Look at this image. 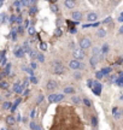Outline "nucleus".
<instances>
[{"instance_id": "obj_1", "label": "nucleus", "mask_w": 123, "mask_h": 130, "mask_svg": "<svg viewBox=\"0 0 123 130\" xmlns=\"http://www.w3.org/2000/svg\"><path fill=\"white\" fill-rule=\"evenodd\" d=\"M52 69H53V72L56 75H63L65 74V66L62 64L60 62H53V65H52Z\"/></svg>"}, {"instance_id": "obj_2", "label": "nucleus", "mask_w": 123, "mask_h": 130, "mask_svg": "<svg viewBox=\"0 0 123 130\" xmlns=\"http://www.w3.org/2000/svg\"><path fill=\"white\" fill-rule=\"evenodd\" d=\"M73 56H74V59H75V60H78V62H80V60L85 59L86 54L81 48H75V49L73 51Z\"/></svg>"}, {"instance_id": "obj_3", "label": "nucleus", "mask_w": 123, "mask_h": 130, "mask_svg": "<svg viewBox=\"0 0 123 130\" xmlns=\"http://www.w3.org/2000/svg\"><path fill=\"white\" fill-rule=\"evenodd\" d=\"M92 45V41L88 39V37H83V39H81L80 40V48L83 51V49H87V48H89Z\"/></svg>"}, {"instance_id": "obj_4", "label": "nucleus", "mask_w": 123, "mask_h": 130, "mask_svg": "<svg viewBox=\"0 0 123 130\" xmlns=\"http://www.w3.org/2000/svg\"><path fill=\"white\" fill-rule=\"evenodd\" d=\"M63 99H64L63 94H51L48 96V101L49 102H60Z\"/></svg>"}, {"instance_id": "obj_5", "label": "nucleus", "mask_w": 123, "mask_h": 130, "mask_svg": "<svg viewBox=\"0 0 123 130\" xmlns=\"http://www.w3.org/2000/svg\"><path fill=\"white\" fill-rule=\"evenodd\" d=\"M91 88H92V90H93V93H94L95 95L99 96V95L101 94V84L99 83V81H94Z\"/></svg>"}, {"instance_id": "obj_6", "label": "nucleus", "mask_w": 123, "mask_h": 130, "mask_svg": "<svg viewBox=\"0 0 123 130\" xmlns=\"http://www.w3.org/2000/svg\"><path fill=\"white\" fill-rule=\"evenodd\" d=\"M69 67L73 69V70H75V71H77V70L81 69V62L73 59V60H70V63H69Z\"/></svg>"}, {"instance_id": "obj_7", "label": "nucleus", "mask_w": 123, "mask_h": 130, "mask_svg": "<svg viewBox=\"0 0 123 130\" xmlns=\"http://www.w3.org/2000/svg\"><path fill=\"white\" fill-rule=\"evenodd\" d=\"M82 17H83V15H82V12H80V11H75V12H73L71 13V18L74 22H80V21H82Z\"/></svg>"}, {"instance_id": "obj_8", "label": "nucleus", "mask_w": 123, "mask_h": 130, "mask_svg": "<svg viewBox=\"0 0 123 130\" xmlns=\"http://www.w3.org/2000/svg\"><path fill=\"white\" fill-rule=\"evenodd\" d=\"M57 87H58V82H56L54 80H49L46 83V89L47 90H54Z\"/></svg>"}, {"instance_id": "obj_9", "label": "nucleus", "mask_w": 123, "mask_h": 130, "mask_svg": "<svg viewBox=\"0 0 123 130\" xmlns=\"http://www.w3.org/2000/svg\"><path fill=\"white\" fill-rule=\"evenodd\" d=\"M23 89H24V88L22 87V83H21L19 81L15 82V84H13V93H22Z\"/></svg>"}, {"instance_id": "obj_10", "label": "nucleus", "mask_w": 123, "mask_h": 130, "mask_svg": "<svg viewBox=\"0 0 123 130\" xmlns=\"http://www.w3.org/2000/svg\"><path fill=\"white\" fill-rule=\"evenodd\" d=\"M112 116H114L115 119H120L121 116H122V112H121V110L118 107H114L112 108Z\"/></svg>"}, {"instance_id": "obj_11", "label": "nucleus", "mask_w": 123, "mask_h": 130, "mask_svg": "<svg viewBox=\"0 0 123 130\" xmlns=\"http://www.w3.org/2000/svg\"><path fill=\"white\" fill-rule=\"evenodd\" d=\"M13 54L16 58H23L24 57V52H23V49H22V47H17L16 49H15V52H13Z\"/></svg>"}, {"instance_id": "obj_12", "label": "nucleus", "mask_w": 123, "mask_h": 130, "mask_svg": "<svg viewBox=\"0 0 123 130\" xmlns=\"http://www.w3.org/2000/svg\"><path fill=\"white\" fill-rule=\"evenodd\" d=\"M92 54H93V57H94V58H97L98 60H99V59L103 57V56H101V52H100V48H99V47H94V48H93Z\"/></svg>"}, {"instance_id": "obj_13", "label": "nucleus", "mask_w": 123, "mask_h": 130, "mask_svg": "<svg viewBox=\"0 0 123 130\" xmlns=\"http://www.w3.org/2000/svg\"><path fill=\"white\" fill-rule=\"evenodd\" d=\"M97 19H98V15L95 12H89L87 15V21H89V22H94Z\"/></svg>"}, {"instance_id": "obj_14", "label": "nucleus", "mask_w": 123, "mask_h": 130, "mask_svg": "<svg viewBox=\"0 0 123 130\" xmlns=\"http://www.w3.org/2000/svg\"><path fill=\"white\" fill-rule=\"evenodd\" d=\"M22 102V98H17L15 101H13V104H12V106H11V112H15L16 111V108H17V106H18L19 104Z\"/></svg>"}, {"instance_id": "obj_15", "label": "nucleus", "mask_w": 123, "mask_h": 130, "mask_svg": "<svg viewBox=\"0 0 123 130\" xmlns=\"http://www.w3.org/2000/svg\"><path fill=\"white\" fill-rule=\"evenodd\" d=\"M75 1H73V0H65L64 1V6H65L66 9H74L75 7Z\"/></svg>"}, {"instance_id": "obj_16", "label": "nucleus", "mask_w": 123, "mask_h": 130, "mask_svg": "<svg viewBox=\"0 0 123 130\" xmlns=\"http://www.w3.org/2000/svg\"><path fill=\"white\" fill-rule=\"evenodd\" d=\"M95 35L98 37H100V39H101V37H105L106 36V30H105V29H98Z\"/></svg>"}, {"instance_id": "obj_17", "label": "nucleus", "mask_w": 123, "mask_h": 130, "mask_svg": "<svg viewBox=\"0 0 123 130\" xmlns=\"http://www.w3.org/2000/svg\"><path fill=\"white\" fill-rule=\"evenodd\" d=\"M6 123H7L9 125H13V124L16 123V118H15L13 116H7V117H6Z\"/></svg>"}, {"instance_id": "obj_18", "label": "nucleus", "mask_w": 123, "mask_h": 130, "mask_svg": "<svg viewBox=\"0 0 123 130\" xmlns=\"http://www.w3.org/2000/svg\"><path fill=\"white\" fill-rule=\"evenodd\" d=\"M100 52H101V56L107 54V52H109V45H107V43H104L103 47H101V49H100Z\"/></svg>"}, {"instance_id": "obj_19", "label": "nucleus", "mask_w": 123, "mask_h": 130, "mask_svg": "<svg viewBox=\"0 0 123 130\" xmlns=\"http://www.w3.org/2000/svg\"><path fill=\"white\" fill-rule=\"evenodd\" d=\"M63 92L65 94H75V88H73V87H65Z\"/></svg>"}, {"instance_id": "obj_20", "label": "nucleus", "mask_w": 123, "mask_h": 130, "mask_svg": "<svg viewBox=\"0 0 123 130\" xmlns=\"http://www.w3.org/2000/svg\"><path fill=\"white\" fill-rule=\"evenodd\" d=\"M112 71V69L111 67H104V69H101L100 70V72L103 74V76H106V75H109L110 72Z\"/></svg>"}, {"instance_id": "obj_21", "label": "nucleus", "mask_w": 123, "mask_h": 130, "mask_svg": "<svg viewBox=\"0 0 123 130\" xmlns=\"http://www.w3.org/2000/svg\"><path fill=\"white\" fill-rule=\"evenodd\" d=\"M99 24H100L99 22H94V23H91V24H83V25H82V28L87 29V28H91V27H98Z\"/></svg>"}, {"instance_id": "obj_22", "label": "nucleus", "mask_w": 123, "mask_h": 130, "mask_svg": "<svg viewBox=\"0 0 123 130\" xmlns=\"http://www.w3.org/2000/svg\"><path fill=\"white\" fill-rule=\"evenodd\" d=\"M22 49H23V52H24V53H28L29 51H30V48H29V42H28V41H25V42L23 43V47H22Z\"/></svg>"}, {"instance_id": "obj_23", "label": "nucleus", "mask_w": 123, "mask_h": 130, "mask_svg": "<svg viewBox=\"0 0 123 130\" xmlns=\"http://www.w3.org/2000/svg\"><path fill=\"white\" fill-rule=\"evenodd\" d=\"M89 64H91V66H92V67H95V66H97V64H98V59H97V58H94V57H92V58L89 59Z\"/></svg>"}, {"instance_id": "obj_24", "label": "nucleus", "mask_w": 123, "mask_h": 130, "mask_svg": "<svg viewBox=\"0 0 123 130\" xmlns=\"http://www.w3.org/2000/svg\"><path fill=\"white\" fill-rule=\"evenodd\" d=\"M54 35L57 37H60L62 35H63V31H62V29L59 28V27H57V28L54 29Z\"/></svg>"}, {"instance_id": "obj_25", "label": "nucleus", "mask_w": 123, "mask_h": 130, "mask_svg": "<svg viewBox=\"0 0 123 130\" xmlns=\"http://www.w3.org/2000/svg\"><path fill=\"white\" fill-rule=\"evenodd\" d=\"M71 102H74L75 105L80 104V102H81V99H80V96H77V95H74V96L71 98Z\"/></svg>"}, {"instance_id": "obj_26", "label": "nucleus", "mask_w": 123, "mask_h": 130, "mask_svg": "<svg viewBox=\"0 0 123 130\" xmlns=\"http://www.w3.org/2000/svg\"><path fill=\"white\" fill-rule=\"evenodd\" d=\"M7 19H9V17L6 16V13L0 15V23H5V22H7Z\"/></svg>"}, {"instance_id": "obj_27", "label": "nucleus", "mask_w": 123, "mask_h": 130, "mask_svg": "<svg viewBox=\"0 0 123 130\" xmlns=\"http://www.w3.org/2000/svg\"><path fill=\"white\" fill-rule=\"evenodd\" d=\"M0 88L1 89H9V83L6 81H0Z\"/></svg>"}, {"instance_id": "obj_28", "label": "nucleus", "mask_w": 123, "mask_h": 130, "mask_svg": "<svg viewBox=\"0 0 123 130\" xmlns=\"http://www.w3.org/2000/svg\"><path fill=\"white\" fill-rule=\"evenodd\" d=\"M11 106H12V102L11 101H6L2 104V108L4 110H9V108H11Z\"/></svg>"}, {"instance_id": "obj_29", "label": "nucleus", "mask_w": 123, "mask_h": 130, "mask_svg": "<svg viewBox=\"0 0 123 130\" xmlns=\"http://www.w3.org/2000/svg\"><path fill=\"white\" fill-rule=\"evenodd\" d=\"M82 102L85 104V106H87V107H91V106H92V101H91V100H89L88 98H85Z\"/></svg>"}, {"instance_id": "obj_30", "label": "nucleus", "mask_w": 123, "mask_h": 130, "mask_svg": "<svg viewBox=\"0 0 123 130\" xmlns=\"http://www.w3.org/2000/svg\"><path fill=\"white\" fill-rule=\"evenodd\" d=\"M36 11H38L36 6H31V7H30V10H29V15H30V16H34V15L36 13Z\"/></svg>"}, {"instance_id": "obj_31", "label": "nucleus", "mask_w": 123, "mask_h": 130, "mask_svg": "<svg viewBox=\"0 0 123 130\" xmlns=\"http://www.w3.org/2000/svg\"><path fill=\"white\" fill-rule=\"evenodd\" d=\"M36 58H38V60L40 63H44V62H45V57H44L42 53H38V54H36Z\"/></svg>"}, {"instance_id": "obj_32", "label": "nucleus", "mask_w": 123, "mask_h": 130, "mask_svg": "<svg viewBox=\"0 0 123 130\" xmlns=\"http://www.w3.org/2000/svg\"><path fill=\"white\" fill-rule=\"evenodd\" d=\"M16 35H17V31H16V30H12L11 34H10V37H11L13 41H16V40H17V36H16Z\"/></svg>"}, {"instance_id": "obj_33", "label": "nucleus", "mask_w": 123, "mask_h": 130, "mask_svg": "<svg viewBox=\"0 0 123 130\" xmlns=\"http://www.w3.org/2000/svg\"><path fill=\"white\" fill-rule=\"evenodd\" d=\"M28 53H29V56H30V58H31V59H35V58H36V54H38V53H36L34 49H30Z\"/></svg>"}, {"instance_id": "obj_34", "label": "nucleus", "mask_w": 123, "mask_h": 130, "mask_svg": "<svg viewBox=\"0 0 123 130\" xmlns=\"http://www.w3.org/2000/svg\"><path fill=\"white\" fill-rule=\"evenodd\" d=\"M91 122H92V125H93V127H97V125H98V118H97V117H94V116H92Z\"/></svg>"}, {"instance_id": "obj_35", "label": "nucleus", "mask_w": 123, "mask_h": 130, "mask_svg": "<svg viewBox=\"0 0 123 130\" xmlns=\"http://www.w3.org/2000/svg\"><path fill=\"white\" fill-rule=\"evenodd\" d=\"M28 80H29V82H31L33 84H36L39 82V80L35 77V76H31V77H30V78H28Z\"/></svg>"}, {"instance_id": "obj_36", "label": "nucleus", "mask_w": 123, "mask_h": 130, "mask_svg": "<svg viewBox=\"0 0 123 130\" xmlns=\"http://www.w3.org/2000/svg\"><path fill=\"white\" fill-rule=\"evenodd\" d=\"M28 34L29 35H34V34H35V28H34V27H29L28 28Z\"/></svg>"}, {"instance_id": "obj_37", "label": "nucleus", "mask_w": 123, "mask_h": 130, "mask_svg": "<svg viewBox=\"0 0 123 130\" xmlns=\"http://www.w3.org/2000/svg\"><path fill=\"white\" fill-rule=\"evenodd\" d=\"M81 76H82V75H81L80 71H75V72H74V78H76V80H80Z\"/></svg>"}, {"instance_id": "obj_38", "label": "nucleus", "mask_w": 123, "mask_h": 130, "mask_svg": "<svg viewBox=\"0 0 123 130\" xmlns=\"http://www.w3.org/2000/svg\"><path fill=\"white\" fill-rule=\"evenodd\" d=\"M40 48H41L42 51H46V49H47V43H46V42H41V43H40Z\"/></svg>"}, {"instance_id": "obj_39", "label": "nucleus", "mask_w": 123, "mask_h": 130, "mask_svg": "<svg viewBox=\"0 0 123 130\" xmlns=\"http://www.w3.org/2000/svg\"><path fill=\"white\" fill-rule=\"evenodd\" d=\"M95 77H97V80H101L104 76H103V74H101L100 71H97V72H95Z\"/></svg>"}, {"instance_id": "obj_40", "label": "nucleus", "mask_w": 123, "mask_h": 130, "mask_svg": "<svg viewBox=\"0 0 123 130\" xmlns=\"http://www.w3.org/2000/svg\"><path fill=\"white\" fill-rule=\"evenodd\" d=\"M115 82L117 83V86H120V87H122V82H123L122 77H118V78H116V81H115Z\"/></svg>"}, {"instance_id": "obj_41", "label": "nucleus", "mask_w": 123, "mask_h": 130, "mask_svg": "<svg viewBox=\"0 0 123 130\" xmlns=\"http://www.w3.org/2000/svg\"><path fill=\"white\" fill-rule=\"evenodd\" d=\"M51 10H52L53 12H56V13H57V12H58V6H57V4H56V5H54V4H52V5H51Z\"/></svg>"}, {"instance_id": "obj_42", "label": "nucleus", "mask_w": 123, "mask_h": 130, "mask_svg": "<svg viewBox=\"0 0 123 130\" xmlns=\"http://www.w3.org/2000/svg\"><path fill=\"white\" fill-rule=\"evenodd\" d=\"M42 100H44V95H42V94H40V95L38 96V99H36V104H41Z\"/></svg>"}, {"instance_id": "obj_43", "label": "nucleus", "mask_w": 123, "mask_h": 130, "mask_svg": "<svg viewBox=\"0 0 123 130\" xmlns=\"http://www.w3.org/2000/svg\"><path fill=\"white\" fill-rule=\"evenodd\" d=\"M35 128H36V123H35L34 121H31V122H30V129L35 130Z\"/></svg>"}, {"instance_id": "obj_44", "label": "nucleus", "mask_w": 123, "mask_h": 130, "mask_svg": "<svg viewBox=\"0 0 123 130\" xmlns=\"http://www.w3.org/2000/svg\"><path fill=\"white\" fill-rule=\"evenodd\" d=\"M23 69H24V70H25V71H27V72H28L29 75L34 76V72H33V70H31V69H29V67H23Z\"/></svg>"}, {"instance_id": "obj_45", "label": "nucleus", "mask_w": 123, "mask_h": 130, "mask_svg": "<svg viewBox=\"0 0 123 130\" xmlns=\"http://www.w3.org/2000/svg\"><path fill=\"white\" fill-rule=\"evenodd\" d=\"M30 67H31V70H33V69H36V67H38L36 62H31V63H30Z\"/></svg>"}, {"instance_id": "obj_46", "label": "nucleus", "mask_w": 123, "mask_h": 130, "mask_svg": "<svg viewBox=\"0 0 123 130\" xmlns=\"http://www.w3.org/2000/svg\"><path fill=\"white\" fill-rule=\"evenodd\" d=\"M13 5H15V7H16V9H19V7H21V1H15V2H13Z\"/></svg>"}, {"instance_id": "obj_47", "label": "nucleus", "mask_w": 123, "mask_h": 130, "mask_svg": "<svg viewBox=\"0 0 123 130\" xmlns=\"http://www.w3.org/2000/svg\"><path fill=\"white\" fill-rule=\"evenodd\" d=\"M5 53H6V51H5V49L0 52V59H4V58H5Z\"/></svg>"}, {"instance_id": "obj_48", "label": "nucleus", "mask_w": 123, "mask_h": 130, "mask_svg": "<svg viewBox=\"0 0 123 130\" xmlns=\"http://www.w3.org/2000/svg\"><path fill=\"white\" fill-rule=\"evenodd\" d=\"M111 22V17H107V18H105L104 21H103V23L104 24H106V23H110Z\"/></svg>"}, {"instance_id": "obj_49", "label": "nucleus", "mask_w": 123, "mask_h": 130, "mask_svg": "<svg viewBox=\"0 0 123 130\" xmlns=\"http://www.w3.org/2000/svg\"><path fill=\"white\" fill-rule=\"evenodd\" d=\"M15 22H17L18 24H21V23H22V17H21V16H18V17H16V21H15Z\"/></svg>"}, {"instance_id": "obj_50", "label": "nucleus", "mask_w": 123, "mask_h": 130, "mask_svg": "<svg viewBox=\"0 0 123 130\" xmlns=\"http://www.w3.org/2000/svg\"><path fill=\"white\" fill-rule=\"evenodd\" d=\"M35 114H36V110L34 108V110L31 111V113H30V117H31V118H34V117H35Z\"/></svg>"}, {"instance_id": "obj_51", "label": "nucleus", "mask_w": 123, "mask_h": 130, "mask_svg": "<svg viewBox=\"0 0 123 130\" xmlns=\"http://www.w3.org/2000/svg\"><path fill=\"white\" fill-rule=\"evenodd\" d=\"M15 21H16V16H15V15H12V16L10 17V22H11V23H13Z\"/></svg>"}, {"instance_id": "obj_52", "label": "nucleus", "mask_w": 123, "mask_h": 130, "mask_svg": "<svg viewBox=\"0 0 123 130\" xmlns=\"http://www.w3.org/2000/svg\"><path fill=\"white\" fill-rule=\"evenodd\" d=\"M92 84H93V80H88V81H87V86H88L89 88L92 87Z\"/></svg>"}, {"instance_id": "obj_53", "label": "nucleus", "mask_w": 123, "mask_h": 130, "mask_svg": "<svg viewBox=\"0 0 123 130\" xmlns=\"http://www.w3.org/2000/svg\"><path fill=\"white\" fill-rule=\"evenodd\" d=\"M122 62H123L122 58H118V60L116 62V65H121V64H122Z\"/></svg>"}, {"instance_id": "obj_54", "label": "nucleus", "mask_w": 123, "mask_h": 130, "mask_svg": "<svg viewBox=\"0 0 123 130\" xmlns=\"http://www.w3.org/2000/svg\"><path fill=\"white\" fill-rule=\"evenodd\" d=\"M22 94H23V95H28V94H29V89H23Z\"/></svg>"}, {"instance_id": "obj_55", "label": "nucleus", "mask_w": 123, "mask_h": 130, "mask_svg": "<svg viewBox=\"0 0 123 130\" xmlns=\"http://www.w3.org/2000/svg\"><path fill=\"white\" fill-rule=\"evenodd\" d=\"M24 27H25V28H29V21L28 19L24 21Z\"/></svg>"}, {"instance_id": "obj_56", "label": "nucleus", "mask_w": 123, "mask_h": 130, "mask_svg": "<svg viewBox=\"0 0 123 130\" xmlns=\"http://www.w3.org/2000/svg\"><path fill=\"white\" fill-rule=\"evenodd\" d=\"M17 31H18L19 34H22V33H23V27H21V25H19L18 29H17Z\"/></svg>"}, {"instance_id": "obj_57", "label": "nucleus", "mask_w": 123, "mask_h": 130, "mask_svg": "<svg viewBox=\"0 0 123 130\" xmlns=\"http://www.w3.org/2000/svg\"><path fill=\"white\" fill-rule=\"evenodd\" d=\"M76 31H77V30H76V28H71V29H70V33H73V34H75Z\"/></svg>"}, {"instance_id": "obj_58", "label": "nucleus", "mask_w": 123, "mask_h": 130, "mask_svg": "<svg viewBox=\"0 0 123 130\" xmlns=\"http://www.w3.org/2000/svg\"><path fill=\"white\" fill-rule=\"evenodd\" d=\"M6 62H7V60H6V58H4V59H1V63H2V64H1V65H5V64H6Z\"/></svg>"}, {"instance_id": "obj_59", "label": "nucleus", "mask_w": 123, "mask_h": 130, "mask_svg": "<svg viewBox=\"0 0 123 130\" xmlns=\"http://www.w3.org/2000/svg\"><path fill=\"white\" fill-rule=\"evenodd\" d=\"M123 15H121V16H120V17H118V21H120V22H122L123 21V17H122Z\"/></svg>"}, {"instance_id": "obj_60", "label": "nucleus", "mask_w": 123, "mask_h": 130, "mask_svg": "<svg viewBox=\"0 0 123 130\" xmlns=\"http://www.w3.org/2000/svg\"><path fill=\"white\" fill-rule=\"evenodd\" d=\"M35 130H41V127H40V125H38V124H36V128H35Z\"/></svg>"}, {"instance_id": "obj_61", "label": "nucleus", "mask_w": 123, "mask_h": 130, "mask_svg": "<svg viewBox=\"0 0 123 130\" xmlns=\"http://www.w3.org/2000/svg\"><path fill=\"white\" fill-rule=\"evenodd\" d=\"M1 5H2V1H0V7H1Z\"/></svg>"}, {"instance_id": "obj_62", "label": "nucleus", "mask_w": 123, "mask_h": 130, "mask_svg": "<svg viewBox=\"0 0 123 130\" xmlns=\"http://www.w3.org/2000/svg\"><path fill=\"white\" fill-rule=\"evenodd\" d=\"M2 130H6V129H2Z\"/></svg>"}]
</instances>
